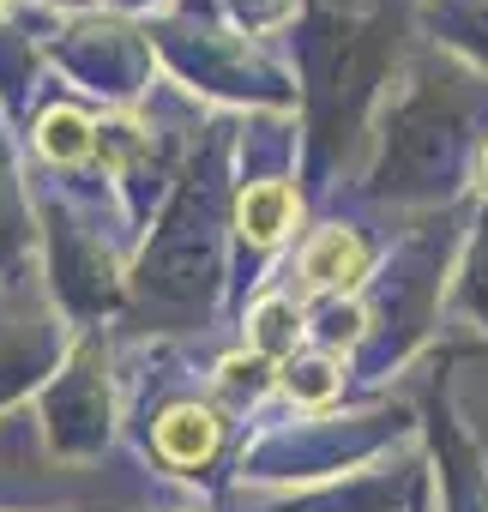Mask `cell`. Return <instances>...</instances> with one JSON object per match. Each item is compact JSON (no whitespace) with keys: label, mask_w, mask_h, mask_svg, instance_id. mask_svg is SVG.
<instances>
[{"label":"cell","mask_w":488,"mask_h":512,"mask_svg":"<svg viewBox=\"0 0 488 512\" xmlns=\"http://www.w3.org/2000/svg\"><path fill=\"white\" fill-rule=\"evenodd\" d=\"M356 266H362V253H356V241H350L344 229L320 235V241H314V253H308V278H314V284H338V278L350 284V272H356Z\"/></svg>","instance_id":"6da1fadb"},{"label":"cell","mask_w":488,"mask_h":512,"mask_svg":"<svg viewBox=\"0 0 488 512\" xmlns=\"http://www.w3.org/2000/svg\"><path fill=\"white\" fill-rule=\"evenodd\" d=\"M211 440H217V428H211V416H193V410H175V416L163 422V452H169V458H181V464H193V458H205V452H211Z\"/></svg>","instance_id":"7a4b0ae2"},{"label":"cell","mask_w":488,"mask_h":512,"mask_svg":"<svg viewBox=\"0 0 488 512\" xmlns=\"http://www.w3.org/2000/svg\"><path fill=\"white\" fill-rule=\"evenodd\" d=\"M284 211H290V193H284V187H260V193L241 199V223H248L260 241H272V235L284 229Z\"/></svg>","instance_id":"3957f363"}]
</instances>
